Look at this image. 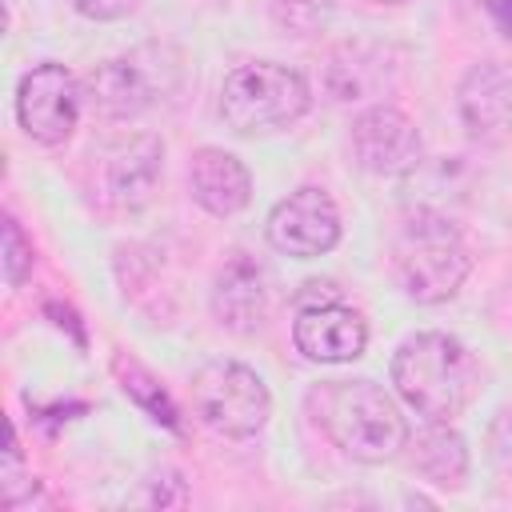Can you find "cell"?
<instances>
[{"label":"cell","instance_id":"6da1fadb","mask_svg":"<svg viewBox=\"0 0 512 512\" xmlns=\"http://www.w3.org/2000/svg\"><path fill=\"white\" fill-rule=\"evenodd\" d=\"M392 384L424 420L460 416L480 384L472 352L448 332H416L392 356Z\"/></svg>","mask_w":512,"mask_h":512},{"label":"cell","instance_id":"7a4b0ae2","mask_svg":"<svg viewBox=\"0 0 512 512\" xmlns=\"http://www.w3.org/2000/svg\"><path fill=\"white\" fill-rule=\"evenodd\" d=\"M312 404L328 440L360 464H384L408 444V424L376 380H328Z\"/></svg>","mask_w":512,"mask_h":512},{"label":"cell","instance_id":"3957f363","mask_svg":"<svg viewBox=\"0 0 512 512\" xmlns=\"http://www.w3.org/2000/svg\"><path fill=\"white\" fill-rule=\"evenodd\" d=\"M392 264L400 288L416 304H440L464 284L472 256L448 216L420 208L400 224V236L392 244Z\"/></svg>","mask_w":512,"mask_h":512},{"label":"cell","instance_id":"277c9868","mask_svg":"<svg viewBox=\"0 0 512 512\" xmlns=\"http://www.w3.org/2000/svg\"><path fill=\"white\" fill-rule=\"evenodd\" d=\"M308 104H312L308 80L296 68L272 64V60H252L232 68L220 88V116L240 136L284 128L300 120Z\"/></svg>","mask_w":512,"mask_h":512},{"label":"cell","instance_id":"5b68a950","mask_svg":"<svg viewBox=\"0 0 512 512\" xmlns=\"http://www.w3.org/2000/svg\"><path fill=\"white\" fill-rule=\"evenodd\" d=\"M180 80V56L160 44H144L120 60H104L84 80V100L104 120H128L172 92Z\"/></svg>","mask_w":512,"mask_h":512},{"label":"cell","instance_id":"8992f818","mask_svg":"<svg viewBox=\"0 0 512 512\" xmlns=\"http://www.w3.org/2000/svg\"><path fill=\"white\" fill-rule=\"evenodd\" d=\"M192 408L196 416L220 432V436H256L268 424L272 412V396L264 388V380L236 360H208L204 368H196L192 384Z\"/></svg>","mask_w":512,"mask_h":512},{"label":"cell","instance_id":"52a82bcc","mask_svg":"<svg viewBox=\"0 0 512 512\" xmlns=\"http://www.w3.org/2000/svg\"><path fill=\"white\" fill-rule=\"evenodd\" d=\"M80 84L64 64H40L20 80L16 92V116L20 128L36 140V144H64L76 128L80 116Z\"/></svg>","mask_w":512,"mask_h":512},{"label":"cell","instance_id":"ba28073f","mask_svg":"<svg viewBox=\"0 0 512 512\" xmlns=\"http://www.w3.org/2000/svg\"><path fill=\"white\" fill-rule=\"evenodd\" d=\"M340 240V212L324 188H296L268 212V244L276 252L312 260L336 248Z\"/></svg>","mask_w":512,"mask_h":512},{"label":"cell","instance_id":"9c48e42d","mask_svg":"<svg viewBox=\"0 0 512 512\" xmlns=\"http://www.w3.org/2000/svg\"><path fill=\"white\" fill-rule=\"evenodd\" d=\"M352 156L372 176H404L420 164V132L392 104L364 108L352 120Z\"/></svg>","mask_w":512,"mask_h":512},{"label":"cell","instance_id":"30bf717a","mask_svg":"<svg viewBox=\"0 0 512 512\" xmlns=\"http://www.w3.org/2000/svg\"><path fill=\"white\" fill-rule=\"evenodd\" d=\"M292 340L316 364H344V360H356L364 352L368 328H364L356 308H344L340 300H328V304L300 308V316L292 324Z\"/></svg>","mask_w":512,"mask_h":512},{"label":"cell","instance_id":"8fae6325","mask_svg":"<svg viewBox=\"0 0 512 512\" xmlns=\"http://www.w3.org/2000/svg\"><path fill=\"white\" fill-rule=\"evenodd\" d=\"M460 116L464 128L484 140L500 144L512 132V72L496 60H480L460 80Z\"/></svg>","mask_w":512,"mask_h":512},{"label":"cell","instance_id":"7c38bea8","mask_svg":"<svg viewBox=\"0 0 512 512\" xmlns=\"http://www.w3.org/2000/svg\"><path fill=\"white\" fill-rule=\"evenodd\" d=\"M160 160H164V144L156 136H132V140H116L104 152V200H112L116 208H140L148 204L156 176H160Z\"/></svg>","mask_w":512,"mask_h":512},{"label":"cell","instance_id":"4fadbf2b","mask_svg":"<svg viewBox=\"0 0 512 512\" xmlns=\"http://www.w3.org/2000/svg\"><path fill=\"white\" fill-rule=\"evenodd\" d=\"M188 188H192L196 204L204 212H212V216H236L252 200V176H248V168L232 152H224V148H200V152H192Z\"/></svg>","mask_w":512,"mask_h":512},{"label":"cell","instance_id":"5bb4252c","mask_svg":"<svg viewBox=\"0 0 512 512\" xmlns=\"http://www.w3.org/2000/svg\"><path fill=\"white\" fill-rule=\"evenodd\" d=\"M268 308V292H264V272L260 264H252L248 256H232L212 288V312L228 332H256Z\"/></svg>","mask_w":512,"mask_h":512},{"label":"cell","instance_id":"9a60e30c","mask_svg":"<svg viewBox=\"0 0 512 512\" xmlns=\"http://www.w3.org/2000/svg\"><path fill=\"white\" fill-rule=\"evenodd\" d=\"M412 448V468L440 484V488H460L464 476H468V448H464V436L448 428V420H428L416 436L408 432V444Z\"/></svg>","mask_w":512,"mask_h":512},{"label":"cell","instance_id":"2e32d148","mask_svg":"<svg viewBox=\"0 0 512 512\" xmlns=\"http://www.w3.org/2000/svg\"><path fill=\"white\" fill-rule=\"evenodd\" d=\"M272 24L288 36H316L328 28L336 0H268Z\"/></svg>","mask_w":512,"mask_h":512},{"label":"cell","instance_id":"e0dca14e","mask_svg":"<svg viewBox=\"0 0 512 512\" xmlns=\"http://www.w3.org/2000/svg\"><path fill=\"white\" fill-rule=\"evenodd\" d=\"M124 392H128L140 408H148L152 420H160V424H168V428H180V424H176V408H172V400L164 396V388H160L140 364H128V368H124Z\"/></svg>","mask_w":512,"mask_h":512},{"label":"cell","instance_id":"ac0fdd59","mask_svg":"<svg viewBox=\"0 0 512 512\" xmlns=\"http://www.w3.org/2000/svg\"><path fill=\"white\" fill-rule=\"evenodd\" d=\"M28 272H32V244L20 232V224L8 216L4 220V284L20 288L28 280Z\"/></svg>","mask_w":512,"mask_h":512},{"label":"cell","instance_id":"d6986e66","mask_svg":"<svg viewBox=\"0 0 512 512\" xmlns=\"http://www.w3.org/2000/svg\"><path fill=\"white\" fill-rule=\"evenodd\" d=\"M0 480H4V504H8V508H16V504L36 488V480H28L24 468H20V444H16V432L8 436V452H4V472H0Z\"/></svg>","mask_w":512,"mask_h":512},{"label":"cell","instance_id":"ffe728a7","mask_svg":"<svg viewBox=\"0 0 512 512\" xmlns=\"http://www.w3.org/2000/svg\"><path fill=\"white\" fill-rule=\"evenodd\" d=\"M72 4L88 20H120L132 8V0H72Z\"/></svg>","mask_w":512,"mask_h":512},{"label":"cell","instance_id":"44dd1931","mask_svg":"<svg viewBox=\"0 0 512 512\" xmlns=\"http://www.w3.org/2000/svg\"><path fill=\"white\" fill-rule=\"evenodd\" d=\"M304 288H308V292H300V308H308V300H312V304H328V300H340V288H336L332 280H308Z\"/></svg>","mask_w":512,"mask_h":512},{"label":"cell","instance_id":"7402d4cb","mask_svg":"<svg viewBox=\"0 0 512 512\" xmlns=\"http://www.w3.org/2000/svg\"><path fill=\"white\" fill-rule=\"evenodd\" d=\"M488 16H492L496 28L512 40V0H488Z\"/></svg>","mask_w":512,"mask_h":512},{"label":"cell","instance_id":"603a6c76","mask_svg":"<svg viewBox=\"0 0 512 512\" xmlns=\"http://www.w3.org/2000/svg\"><path fill=\"white\" fill-rule=\"evenodd\" d=\"M376 4H404V0H376Z\"/></svg>","mask_w":512,"mask_h":512}]
</instances>
